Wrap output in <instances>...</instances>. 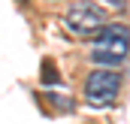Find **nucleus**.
Instances as JSON below:
<instances>
[{
  "label": "nucleus",
  "instance_id": "1",
  "mask_svg": "<svg viewBox=\"0 0 130 124\" xmlns=\"http://www.w3.org/2000/svg\"><path fill=\"white\" fill-rule=\"evenodd\" d=\"M94 45H91V61L100 67H121L127 61V27L124 24H103L94 33Z\"/></svg>",
  "mask_w": 130,
  "mask_h": 124
},
{
  "label": "nucleus",
  "instance_id": "2",
  "mask_svg": "<svg viewBox=\"0 0 130 124\" xmlns=\"http://www.w3.org/2000/svg\"><path fill=\"white\" fill-rule=\"evenodd\" d=\"M64 24H67V30L76 33V36H94L106 24V12L97 3H91V0H76V3L67 6Z\"/></svg>",
  "mask_w": 130,
  "mask_h": 124
},
{
  "label": "nucleus",
  "instance_id": "3",
  "mask_svg": "<svg viewBox=\"0 0 130 124\" xmlns=\"http://www.w3.org/2000/svg\"><path fill=\"white\" fill-rule=\"evenodd\" d=\"M118 91H121V76L106 67V70H94L88 79H85V100L97 109H106L118 100Z\"/></svg>",
  "mask_w": 130,
  "mask_h": 124
}]
</instances>
